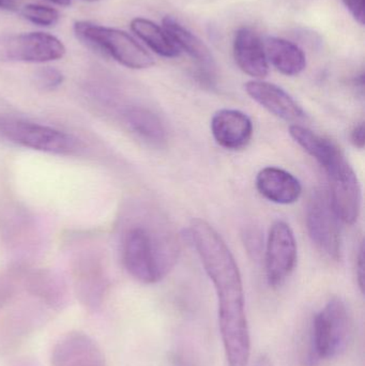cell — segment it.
Segmentation results:
<instances>
[{
	"mask_svg": "<svg viewBox=\"0 0 365 366\" xmlns=\"http://www.w3.org/2000/svg\"><path fill=\"white\" fill-rule=\"evenodd\" d=\"M347 10L353 15L354 19L364 26L365 21V0H342Z\"/></svg>",
	"mask_w": 365,
	"mask_h": 366,
	"instance_id": "cell-22",
	"label": "cell"
},
{
	"mask_svg": "<svg viewBox=\"0 0 365 366\" xmlns=\"http://www.w3.org/2000/svg\"><path fill=\"white\" fill-rule=\"evenodd\" d=\"M289 133L296 143L314 158L325 171L345 158L342 150L334 142L316 134L310 129L293 124L289 128Z\"/></svg>",
	"mask_w": 365,
	"mask_h": 366,
	"instance_id": "cell-17",
	"label": "cell"
},
{
	"mask_svg": "<svg viewBox=\"0 0 365 366\" xmlns=\"http://www.w3.org/2000/svg\"><path fill=\"white\" fill-rule=\"evenodd\" d=\"M351 333L347 305L341 298H332L316 314L313 322V344L317 356L325 360L345 352Z\"/></svg>",
	"mask_w": 365,
	"mask_h": 366,
	"instance_id": "cell-4",
	"label": "cell"
},
{
	"mask_svg": "<svg viewBox=\"0 0 365 366\" xmlns=\"http://www.w3.org/2000/svg\"><path fill=\"white\" fill-rule=\"evenodd\" d=\"M64 54V43L45 32H26L0 38V58L4 59L44 64L61 59Z\"/></svg>",
	"mask_w": 365,
	"mask_h": 366,
	"instance_id": "cell-7",
	"label": "cell"
},
{
	"mask_svg": "<svg viewBox=\"0 0 365 366\" xmlns=\"http://www.w3.org/2000/svg\"><path fill=\"white\" fill-rule=\"evenodd\" d=\"M246 244L248 247L249 252L259 255L261 253V234L255 230H250L246 234Z\"/></svg>",
	"mask_w": 365,
	"mask_h": 366,
	"instance_id": "cell-23",
	"label": "cell"
},
{
	"mask_svg": "<svg viewBox=\"0 0 365 366\" xmlns=\"http://www.w3.org/2000/svg\"><path fill=\"white\" fill-rule=\"evenodd\" d=\"M234 57L242 72L254 79H265L269 73V62L263 41L250 28L241 27L234 38Z\"/></svg>",
	"mask_w": 365,
	"mask_h": 366,
	"instance_id": "cell-13",
	"label": "cell"
},
{
	"mask_svg": "<svg viewBox=\"0 0 365 366\" xmlns=\"http://www.w3.org/2000/svg\"><path fill=\"white\" fill-rule=\"evenodd\" d=\"M131 29L143 40L154 53L165 58H175L180 55V49L169 38L164 28L144 17H136L131 21Z\"/></svg>",
	"mask_w": 365,
	"mask_h": 366,
	"instance_id": "cell-18",
	"label": "cell"
},
{
	"mask_svg": "<svg viewBox=\"0 0 365 366\" xmlns=\"http://www.w3.org/2000/svg\"><path fill=\"white\" fill-rule=\"evenodd\" d=\"M357 280L360 290L364 292V245H360L359 254L357 256Z\"/></svg>",
	"mask_w": 365,
	"mask_h": 366,
	"instance_id": "cell-25",
	"label": "cell"
},
{
	"mask_svg": "<svg viewBox=\"0 0 365 366\" xmlns=\"http://www.w3.org/2000/svg\"><path fill=\"white\" fill-rule=\"evenodd\" d=\"M211 132L221 147L240 150L246 147L252 139V120L237 109H221L212 117Z\"/></svg>",
	"mask_w": 365,
	"mask_h": 366,
	"instance_id": "cell-11",
	"label": "cell"
},
{
	"mask_svg": "<svg viewBox=\"0 0 365 366\" xmlns=\"http://www.w3.org/2000/svg\"><path fill=\"white\" fill-rule=\"evenodd\" d=\"M173 366H196L191 361L186 360L184 357L176 355L173 358Z\"/></svg>",
	"mask_w": 365,
	"mask_h": 366,
	"instance_id": "cell-27",
	"label": "cell"
},
{
	"mask_svg": "<svg viewBox=\"0 0 365 366\" xmlns=\"http://www.w3.org/2000/svg\"><path fill=\"white\" fill-rule=\"evenodd\" d=\"M179 245L171 232L131 228L124 237L122 260L126 271L144 284L162 281L175 266Z\"/></svg>",
	"mask_w": 365,
	"mask_h": 366,
	"instance_id": "cell-2",
	"label": "cell"
},
{
	"mask_svg": "<svg viewBox=\"0 0 365 366\" xmlns=\"http://www.w3.org/2000/svg\"><path fill=\"white\" fill-rule=\"evenodd\" d=\"M298 249L295 234L289 224H272L266 247V275L272 287L282 285L295 270Z\"/></svg>",
	"mask_w": 365,
	"mask_h": 366,
	"instance_id": "cell-8",
	"label": "cell"
},
{
	"mask_svg": "<svg viewBox=\"0 0 365 366\" xmlns=\"http://www.w3.org/2000/svg\"><path fill=\"white\" fill-rule=\"evenodd\" d=\"M0 9L15 10L16 9V2L14 0H0Z\"/></svg>",
	"mask_w": 365,
	"mask_h": 366,
	"instance_id": "cell-28",
	"label": "cell"
},
{
	"mask_svg": "<svg viewBox=\"0 0 365 366\" xmlns=\"http://www.w3.org/2000/svg\"><path fill=\"white\" fill-rule=\"evenodd\" d=\"M244 88L253 100L281 119L299 122L306 118V113L293 97L274 84L257 79L248 81Z\"/></svg>",
	"mask_w": 365,
	"mask_h": 366,
	"instance_id": "cell-12",
	"label": "cell"
},
{
	"mask_svg": "<svg viewBox=\"0 0 365 366\" xmlns=\"http://www.w3.org/2000/svg\"><path fill=\"white\" fill-rule=\"evenodd\" d=\"M64 74L57 69L51 66L39 69L36 72V83L39 87L45 90H53L64 83Z\"/></svg>",
	"mask_w": 365,
	"mask_h": 366,
	"instance_id": "cell-21",
	"label": "cell"
},
{
	"mask_svg": "<svg viewBox=\"0 0 365 366\" xmlns=\"http://www.w3.org/2000/svg\"><path fill=\"white\" fill-rule=\"evenodd\" d=\"M330 183V202L339 219L353 225L361 210V187L346 158L326 171Z\"/></svg>",
	"mask_w": 365,
	"mask_h": 366,
	"instance_id": "cell-9",
	"label": "cell"
},
{
	"mask_svg": "<svg viewBox=\"0 0 365 366\" xmlns=\"http://www.w3.org/2000/svg\"><path fill=\"white\" fill-rule=\"evenodd\" d=\"M73 29L88 46L106 54L126 68L144 70L154 66V57L122 30L86 21H76Z\"/></svg>",
	"mask_w": 365,
	"mask_h": 366,
	"instance_id": "cell-3",
	"label": "cell"
},
{
	"mask_svg": "<svg viewBox=\"0 0 365 366\" xmlns=\"http://www.w3.org/2000/svg\"><path fill=\"white\" fill-rule=\"evenodd\" d=\"M21 13L27 21L44 27L55 25L60 16L56 9L42 4H27L21 9Z\"/></svg>",
	"mask_w": 365,
	"mask_h": 366,
	"instance_id": "cell-20",
	"label": "cell"
},
{
	"mask_svg": "<svg viewBox=\"0 0 365 366\" xmlns=\"http://www.w3.org/2000/svg\"><path fill=\"white\" fill-rule=\"evenodd\" d=\"M87 1H101V0H87Z\"/></svg>",
	"mask_w": 365,
	"mask_h": 366,
	"instance_id": "cell-29",
	"label": "cell"
},
{
	"mask_svg": "<svg viewBox=\"0 0 365 366\" xmlns=\"http://www.w3.org/2000/svg\"><path fill=\"white\" fill-rule=\"evenodd\" d=\"M51 366H106L98 344L84 332H69L54 347Z\"/></svg>",
	"mask_w": 365,
	"mask_h": 366,
	"instance_id": "cell-10",
	"label": "cell"
},
{
	"mask_svg": "<svg viewBox=\"0 0 365 366\" xmlns=\"http://www.w3.org/2000/svg\"><path fill=\"white\" fill-rule=\"evenodd\" d=\"M190 236L218 296L219 326L227 363L248 366L250 330L237 262L222 237L204 219H193Z\"/></svg>",
	"mask_w": 365,
	"mask_h": 366,
	"instance_id": "cell-1",
	"label": "cell"
},
{
	"mask_svg": "<svg viewBox=\"0 0 365 366\" xmlns=\"http://www.w3.org/2000/svg\"><path fill=\"white\" fill-rule=\"evenodd\" d=\"M124 120L129 128L146 142L160 145L166 139V130L162 120L149 109L131 107L124 113Z\"/></svg>",
	"mask_w": 365,
	"mask_h": 366,
	"instance_id": "cell-19",
	"label": "cell"
},
{
	"mask_svg": "<svg viewBox=\"0 0 365 366\" xmlns=\"http://www.w3.org/2000/svg\"><path fill=\"white\" fill-rule=\"evenodd\" d=\"M306 227L313 243L321 252L332 259H340L342 239L339 217L332 208L327 192L313 193L306 209Z\"/></svg>",
	"mask_w": 365,
	"mask_h": 366,
	"instance_id": "cell-6",
	"label": "cell"
},
{
	"mask_svg": "<svg viewBox=\"0 0 365 366\" xmlns=\"http://www.w3.org/2000/svg\"><path fill=\"white\" fill-rule=\"evenodd\" d=\"M256 189L261 196L279 204H291L299 199L302 185L289 172L279 167H265L256 176Z\"/></svg>",
	"mask_w": 365,
	"mask_h": 366,
	"instance_id": "cell-14",
	"label": "cell"
},
{
	"mask_svg": "<svg viewBox=\"0 0 365 366\" xmlns=\"http://www.w3.org/2000/svg\"><path fill=\"white\" fill-rule=\"evenodd\" d=\"M263 43L268 62L279 72L296 76L306 69V55L295 43L276 36H267Z\"/></svg>",
	"mask_w": 365,
	"mask_h": 366,
	"instance_id": "cell-16",
	"label": "cell"
},
{
	"mask_svg": "<svg viewBox=\"0 0 365 366\" xmlns=\"http://www.w3.org/2000/svg\"><path fill=\"white\" fill-rule=\"evenodd\" d=\"M10 295L11 290L6 286H4V284L0 283V307L6 302Z\"/></svg>",
	"mask_w": 365,
	"mask_h": 366,
	"instance_id": "cell-26",
	"label": "cell"
},
{
	"mask_svg": "<svg viewBox=\"0 0 365 366\" xmlns=\"http://www.w3.org/2000/svg\"><path fill=\"white\" fill-rule=\"evenodd\" d=\"M351 143L356 148L364 149L365 145V128L364 122H360L359 124L354 128L351 135Z\"/></svg>",
	"mask_w": 365,
	"mask_h": 366,
	"instance_id": "cell-24",
	"label": "cell"
},
{
	"mask_svg": "<svg viewBox=\"0 0 365 366\" xmlns=\"http://www.w3.org/2000/svg\"><path fill=\"white\" fill-rule=\"evenodd\" d=\"M163 28L180 51H186L192 59L196 61L201 69V74L204 73L206 76H214L216 61L211 51L203 40L190 30L186 29L171 15H167L163 19Z\"/></svg>",
	"mask_w": 365,
	"mask_h": 366,
	"instance_id": "cell-15",
	"label": "cell"
},
{
	"mask_svg": "<svg viewBox=\"0 0 365 366\" xmlns=\"http://www.w3.org/2000/svg\"><path fill=\"white\" fill-rule=\"evenodd\" d=\"M0 133L16 145L49 154H72L79 148V141L72 135L26 120L1 119Z\"/></svg>",
	"mask_w": 365,
	"mask_h": 366,
	"instance_id": "cell-5",
	"label": "cell"
}]
</instances>
